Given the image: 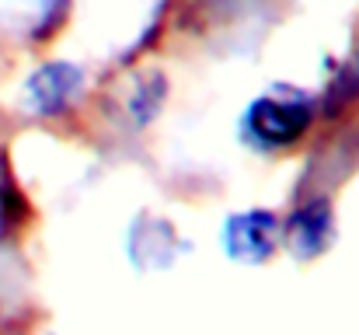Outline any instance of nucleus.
Returning <instances> with one entry per match:
<instances>
[{
  "label": "nucleus",
  "instance_id": "f257e3e1",
  "mask_svg": "<svg viewBox=\"0 0 359 335\" xmlns=\"http://www.w3.org/2000/svg\"><path fill=\"white\" fill-rule=\"evenodd\" d=\"M314 122V102L304 91L276 88L255 98L241 115V140L255 150H283L304 140Z\"/></svg>",
  "mask_w": 359,
  "mask_h": 335
},
{
  "label": "nucleus",
  "instance_id": "f03ea898",
  "mask_svg": "<svg viewBox=\"0 0 359 335\" xmlns=\"http://www.w3.org/2000/svg\"><path fill=\"white\" fill-rule=\"evenodd\" d=\"M81 67L74 63H63V60H49L42 67H35L28 77H25V88H21V98L32 115H60L67 109L77 91H81Z\"/></svg>",
  "mask_w": 359,
  "mask_h": 335
},
{
  "label": "nucleus",
  "instance_id": "7ed1b4c3",
  "mask_svg": "<svg viewBox=\"0 0 359 335\" xmlns=\"http://www.w3.org/2000/svg\"><path fill=\"white\" fill-rule=\"evenodd\" d=\"M227 255L238 262H265L276 248V217L269 210H248L224 223Z\"/></svg>",
  "mask_w": 359,
  "mask_h": 335
},
{
  "label": "nucleus",
  "instance_id": "20e7f679",
  "mask_svg": "<svg viewBox=\"0 0 359 335\" xmlns=\"http://www.w3.org/2000/svg\"><path fill=\"white\" fill-rule=\"evenodd\" d=\"M126 248L136 269H164L178 258L182 241L164 221H136L126 237Z\"/></svg>",
  "mask_w": 359,
  "mask_h": 335
},
{
  "label": "nucleus",
  "instance_id": "39448f33",
  "mask_svg": "<svg viewBox=\"0 0 359 335\" xmlns=\"http://www.w3.org/2000/svg\"><path fill=\"white\" fill-rule=\"evenodd\" d=\"M328 234H332V206H328V199L304 203L300 210H293V217L286 223V241H290L293 255H300V258L321 255L325 244H328Z\"/></svg>",
  "mask_w": 359,
  "mask_h": 335
},
{
  "label": "nucleus",
  "instance_id": "423d86ee",
  "mask_svg": "<svg viewBox=\"0 0 359 335\" xmlns=\"http://www.w3.org/2000/svg\"><path fill=\"white\" fill-rule=\"evenodd\" d=\"M353 98H359V53L346 63V70L328 84V95H325V102H321V105H325L328 115H335L339 109H346Z\"/></svg>",
  "mask_w": 359,
  "mask_h": 335
},
{
  "label": "nucleus",
  "instance_id": "0eeeda50",
  "mask_svg": "<svg viewBox=\"0 0 359 335\" xmlns=\"http://www.w3.org/2000/svg\"><path fill=\"white\" fill-rule=\"evenodd\" d=\"M161 102H164V77H150L147 84H140V88H136V95H133L136 122L154 119V112L161 109Z\"/></svg>",
  "mask_w": 359,
  "mask_h": 335
}]
</instances>
